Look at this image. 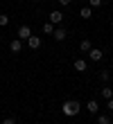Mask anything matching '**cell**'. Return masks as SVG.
Here are the masks:
<instances>
[{
    "instance_id": "ba28073f",
    "label": "cell",
    "mask_w": 113,
    "mask_h": 124,
    "mask_svg": "<svg viewBox=\"0 0 113 124\" xmlns=\"http://www.w3.org/2000/svg\"><path fill=\"white\" fill-rule=\"evenodd\" d=\"M52 36H54V41H59V43H61V41H66L68 32H66V30H61V27H57V30L52 32Z\"/></svg>"
},
{
    "instance_id": "8fae6325",
    "label": "cell",
    "mask_w": 113,
    "mask_h": 124,
    "mask_svg": "<svg viewBox=\"0 0 113 124\" xmlns=\"http://www.w3.org/2000/svg\"><path fill=\"white\" fill-rule=\"evenodd\" d=\"M79 16H81V18H93V11H90V7H81Z\"/></svg>"
},
{
    "instance_id": "9a60e30c",
    "label": "cell",
    "mask_w": 113,
    "mask_h": 124,
    "mask_svg": "<svg viewBox=\"0 0 113 124\" xmlns=\"http://www.w3.org/2000/svg\"><path fill=\"white\" fill-rule=\"evenodd\" d=\"M5 25H9V16L7 14H0V27H5Z\"/></svg>"
},
{
    "instance_id": "7c38bea8",
    "label": "cell",
    "mask_w": 113,
    "mask_h": 124,
    "mask_svg": "<svg viewBox=\"0 0 113 124\" xmlns=\"http://www.w3.org/2000/svg\"><path fill=\"white\" fill-rule=\"evenodd\" d=\"M90 47H93V45H90V41H88V39H84V41L79 43V50H81V52H88Z\"/></svg>"
},
{
    "instance_id": "6da1fadb",
    "label": "cell",
    "mask_w": 113,
    "mask_h": 124,
    "mask_svg": "<svg viewBox=\"0 0 113 124\" xmlns=\"http://www.w3.org/2000/svg\"><path fill=\"white\" fill-rule=\"evenodd\" d=\"M81 111V104L77 99H68V101H63V106H61V113L66 115V117H75Z\"/></svg>"
},
{
    "instance_id": "2e32d148",
    "label": "cell",
    "mask_w": 113,
    "mask_h": 124,
    "mask_svg": "<svg viewBox=\"0 0 113 124\" xmlns=\"http://www.w3.org/2000/svg\"><path fill=\"white\" fill-rule=\"evenodd\" d=\"M109 75H111L109 70H100V79L102 81H109Z\"/></svg>"
},
{
    "instance_id": "5bb4252c",
    "label": "cell",
    "mask_w": 113,
    "mask_h": 124,
    "mask_svg": "<svg viewBox=\"0 0 113 124\" xmlns=\"http://www.w3.org/2000/svg\"><path fill=\"white\" fill-rule=\"evenodd\" d=\"M97 124H111V117L109 115H97Z\"/></svg>"
},
{
    "instance_id": "5b68a950",
    "label": "cell",
    "mask_w": 113,
    "mask_h": 124,
    "mask_svg": "<svg viewBox=\"0 0 113 124\" xmlns=\"http://www.w3.org/2000/svg\"><path fill=\"white\" fill-rule=\"evenodd\" d=\"M41 43H43V41H41V36H34V34H32V36L27 39L29 50H39V47H41Z\"/></svg>"
},
{
    "instance_id": "44dd1931",
    "label": "cell",
    "mask_w": 113,
    "mask_h": 124,
    "mask_svg": "<svg viewBox=\"0 0 113 124\" xmlns=\"http://www.w3.org/2000/svg\"><path fill=\"white\" fill-rule=\"evenodd\" d=\"M111 25H113V20H111Z\"/></svg>"
},
{
    "instance_id": "ffe728a7",
    "label": "cell",
    "mask_w": 113,
    "mask_h": 124,
    "mask_svg": "<svg viewBox=\"0 0 113 124\" xmlns=\"http://www.w3.org/2000/svg\"><path fill=\"white\" fill-rule=\"evenodd\" d=\"M59 5H61V7H68V5H70V0H59Z\"/></svg>"
},
{
    "instance_id": "d6986e66",
    "label": "cell",
    "mask_w": 113,
    "mask_h": 124,
    "mask_svg": "<svg viewBox=\"0 0 113 124\" xmlns=\"http://www.w3.org/2000/svg\"><path fill=\"white\" fill-rule=\"evenodd\" d=\"M106 101H109V106H106V108H109V111L113 113V97H111V99H106Z\"/></svg>"
},
{
    "instance_id": "9c48e42d",
    "label": "cell",
    "mask_w": 113,
    "mask_h": 124,
    "mask_svg": "<svg viewBox=\"0 0 113 124\" xmlns=\"http://www.w3.org/2000/svg\"><path fill=\"white\" fill-rule=\"evenodd\" d=\"M9 50H11V52H20V50H23V41L20 39H14L9 43Z\"/></svg>"
},
{
    "instance_id": "7a4b0ae2",
    "label": "cell",
    "mask_w": 113,
    "mask_h": 124,
    "mask_svg": "<svg viewBox=\"0 0 113 124\" xmlns=\"http://www.w3.org/2000/svg\"><path fill=\"white\" fill-rule=\"evenodd\" d=\"M48 20H50L52 25H59V23L63 20V14L59 11V9H52V11H50V16H48Z\"/></svg>"
},
{
    "instance_id": "e0dca14e",
    "label": "cell",
    "mask_w": 113,
    "mask_h": 124,
    "mask_svg": "<svg viewBox=\"0 0 113 124\" xmlns=\"http://www.w3.org/2000/svg\"><path fill=\"white\" fill-rule=\"evenodd\" d=\"M2 124H16V117H5Z\"/></svg>"
},
{
    "instance_id": "8992f818",
    "label": "cell",
    "mask_w": 113,
    "mask_h": 124,
    "mask_svg": "<svg viewBox=\"0 0 113 124\" xmlns=\"http://www.w3.org/2000/svg\"><path fill=\"white\" fill-rule=\"evenodd\" d=\"M72 68L77 70V72H86V68H88V63H86L84 59H75V61H72Z\"/></svg>"
},
{
    "instance_id": "52a82bcc",
    "label": "cell",
    "mask_w": 113,
    "mask_h": 124,
    "mask_svg": "<svg viewBox=\"0 0 113 124\" xmlns=\"http://www.w3.org/2000/svg\"><path fill=\"white\" fill-rule=\"evenodd\" d=\"M86 111L90 115H97V111H100V104H97L95 99H88V104H86Z\"/></svg>"
},
{
    "instance_id": "30bf717a",
    "label": "cell",
    "mask_w": 113,
    "mask_h": 124,
    "mask_svg": "<svg viewBox=\"0 0 113 124\" xmlns=\"http://www.w3.org/2000/svg\"><path fill=\"white\" fill-rule=\"evenodd\" d=\"M100 95H102L104 99H111L113 97V88H111V86H104V88L100 90Z\"/></svg>"
},
{
    "instance_id": "4fadbf2b",
    "label": "cell",
    "mask_w": 113,
    "mask_h": 124,
    "mask_svg": "<svg viewBox=\"0 0 113 124\" xmlns=\"http://www.w3.org/2000/svg\"><path fill=\"white\" fill-rule=\"evenodd\" d=\"M52 32H54V25H52L50 20H48V23L43 25V34H52Z\"/></svg>"
},
{
    "instance_id": "277c9868",
    "label": "cell",
    "mask_w": 113,
    "mask_h": 124,
    "mask_svg": "<svg viewBox=\"0 0 113 124\" xmlns=\"http://www.w3.org/2000/svg\"><path fill=\"white\" fill-rule=\"evenodd\" d=\"M88 54H90V61H102L104 59V52H102L100 47H90Z\"/></svg>"
},
{
    "instance_id": "ac0fdd59",
    "label": "cell",
    "mask_w": 113,
    "mask_h": 124,
    "mask_svg": "<svg viewBox=\"0 0 113 124\" xmlns=\"http://www.w3.org/2000/svg\"><path fill=\"white\" fill-rule=\"evenodd\" d=\"M102 5V0H90V7H100Z\"/></svg>"
},
{
    "instance_id": "3957f363",
    "label": "cell",
    "mask_w": 113,
    "mask_h": 124,
    "mask_svg": "<svg viewBox=\"0 0 113 124\" xmlns=\"http://www.w3.org/2000/svg\"><path fill=\"white\" fill-rule=\"evenodd\" d=\"M29 36H32V30H29V25H20V27H18V39H20V41H27Z\"/></svg>"
}]
</instances>
